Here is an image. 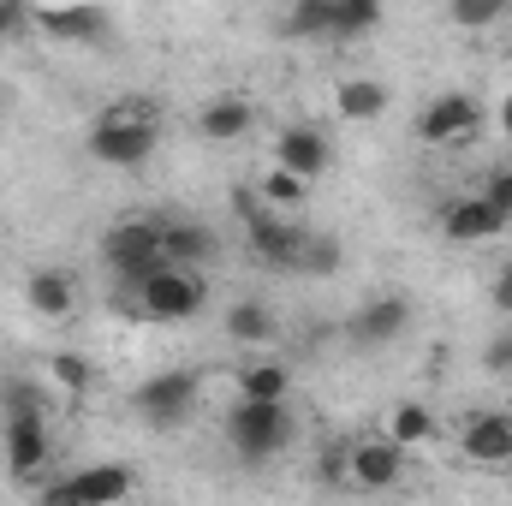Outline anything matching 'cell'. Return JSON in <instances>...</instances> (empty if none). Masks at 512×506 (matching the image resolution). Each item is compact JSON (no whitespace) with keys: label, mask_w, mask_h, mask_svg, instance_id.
<instances>
[{"label":"cell","mask_w":512,"mask_h":506,"mask_svg":"<svg viewBox=\"0 0 512 506\" xmlns=\"http://www.w3.org/2000/svg\"><path fill=\"white\" fill-rule=\"evenodd\" d=\"M161 256H167V268H197L215 256V239L191 221H161Z\"/></svg>","instance_id":"ac0fdd59"},{"label":"cell","mask_w":512,"mask_h":506,"mask_svg":"<svg viewBox=\"0 0 512 506\" xmlns=\"http://www.w3.org/2000/svg\"><path fill=\"white\" fill-rule=\"evenodd\" d=\"M280 30L286 36H328V0H298Z\"/></svg>","instance_id":"484cf974"},{"label":"cell","mask_w":512,"mask_h":506,"mask_svg":"<svg viewBox=\"0 0 512 506\" xmlns=\"http://www.w3.org/2000/svg\"><path fill=\"white\" fill-rule=\"evenodd\" d=\"M316 477H322V489H346L352 483V441H328L316 459Z\"/></svg>","instance_id":"d4e9b609"},{"label":"cell","mask_w":512,"mask_h":506,"mask_svg":"<svg viewBox=\"0 0 512 506\" xmlns=\"http://www.w3.org/2000/svg\"><path fill=\"white\" fill-rule=\"evenodd\" d=\"M435 429H441V423H435V411H429L423 399H399V405H393V417H387V441H393L399 453H405V447L435 441Z\"/></svg>","instance_id":"d6986e66"},{"label":"cell","mask_w":512,"mask_h":506,"mask_svg":"<svg viewBox=\"0 0 512 506\" xmlns=\"http://www.w3.org/2000/svg\"><path fill=\"white\" fill-rule=\"evenodd\" d=\"M405 477V453L387 441V435H364V441H352V483L364 489V495H382Z\"/></svg>","instance_id":"30bf717a"},{"label":"cell","mask_w":512,"mask_h":506,"mask_svg":"<svg viewBox=\"0 0 512 506\" xmlns=\"http://www.w3.org/2000/svg\"><path fill=\"white\" fill-rule=\"evenodd\" d=\"M501 131L512 137V96H501Z\"/></svg>","instance_id":"d590c367"},{"label":"cell","mask_w":512,"mask_h":506,"mask_svg":"<svg viewBox=\"0 0 512 506\" xmlns=\"http://www.w3.org/2000/svg\"><path fill=\"white\" fill-rule=\"evenodd\" d=\"M155 143H161V126H155L149 102H120V108H108L96 120V131H90V155L102 167H143L155 155Z\"/></svg>","instance_id":"6da1fadb"},{"label":"cell","mask_w":512,"mask_h":506,"mask_svg":"<svg viewBox=\"0 0 512 506\" xmlns=\"http://www.w3.org/2000/svg\"><path fill=\"white\" fill-rule=\"evenodd\" d=\"M227 441H233V453H239L245 465H262V459H274V453L292 441V411H286V405L239 399V405L227 411Z\"/></svg>","instance_id":"3957f363"},{"label":"cell","mask_w":512,"mask_h":506,"mask_svg":"<svg viewBox=\"0 0 512 506\" xmlns=\"http://www.w3.org/2000/svg\"><path fill=\"white\" fill-rule=\"evenodd\" d=\"M72 489L84 506H120L131 495V471L126 465H84V471H72Z\"/></svg>","instance_id":"e0dca14e"},{"label":"cell","mask_w":512,"mask_h":506,"mask_svg":"<svg viewBox=\"0 0 512 506\" xmlns=\"http://www.w3.org/2000/svg\"><path fill=\"white\" fill-rule=\"evenodd\" d=\"M102 256H108V268L120 274L126 292L149 286L167 268V256H161V221H120V227H108Z\"/></svg>","instance_id":"7a4b0ae2"},{"label":"cell","mask_w":512,"mask_h":506,"mask_svg":"<svg viewBox=\"0 0 512 506\" xmlns=\"http://www.w3.org/2000/svg\"><path fill=\"white\" fill-rule=\"evenodd\" d=\"M36 24V6H24V0H0V36H24Z\"/></svg>","instance_id":"4dcf8cb0"},{"label":"cell","mask_w":512,"mask_h":506,"mask_svg":"<svg viewBox=\"0 0 512 506\" xmlns=\"http://www.w3.org/2000/svg\"><path fill=\"white\" fill-rule=\"evenodd\" d=\"M459 447L471 465H512V411H477L459 429Z\"/></svg>","instance_id":"8fae6325"},{"label":"cell","mask_w":512,"mask_h":506,"mask_svg":"<svg viewBox=\"0 0 512 506\" xmlns=\"http://www.w3.org/2000/svg\"><path fill=\"white\" fill-rule=\"evenodd\" d=\"M0 411L6 417H48V399L36 387H24V381H6L0 387Z\"/></svg>","instance_id":"4316f807"},{"label":"cell","mask_w":512,"mask_h":506,"mask_svg":"<svg viewBox=\"0 0 512 506\" xmlns=\"http://www.w3.org/2000/svg\"><path fill=\"white\" fill-rule=\"evenodd\" d=\"M286 393H292L286 364H245V370H239V399H256V405H286Z\"/></svg>","instance_id":"44dd1931"},{"label":"cell","mask_w":512,"mask_h":506,"mask_svg":"<svg viewBox=\"0 0 512 506\" xmlns=\"http://www.w3.org/2000/svg\"><path fill=\"white\" fill-rule=\"evenodd\" d=\"M256 191H262V209H274V215H298V209L310 203V185L292 179L286 167H268V179H262Z\"/></svg>","instance_id":"603a6c76"},{"label":"cell","mask_w":512,"mask_h":506,"mask_svg":"<svg viewBox=\"0 0 512 506\" xmlns=\"http://www.w3.org/2000/svg\"><path fill=\"white\" fill-rule=\"evenodd\" d=\"M48 465V417H6V471L36 477Z\"/></svg>","instance_id":"4fadbf2b"},{"label":"cell","mask_w":512,"mask_h":506,"mask_svg":"<svg viewBox=\"0 0 512 506\" xmlns=\"http://www.w3.org/2000/svg\"><path fill=\"white\" fill-rule=\"evenodd\" d=\"M298 268H304V274H334V268H340V239L310 233V245H304V256H298Z\"/></svg>","instance_id":"f1b7e54d"},{"label":"cell","mask_w":512,"mask_h":506,"mask_svg":"<svg viewBox=\"0 0 512 506\" xmlns=\"http://www.w3.org/2000/svg\"><path fill=\"white\" fill-rule=\"evenodd\" d=\"M334 108H340V120H382L387 114V84L376 78H346L340 90H334Z\"/></svg>","instance_id":"ffe728a7"},{"label":"cell","mask_w":512,"mask_h":506,"mask_svg":"<svg viewBox=\"0 0 512 506\" xmlns=\"http://www.w3.org/2000/svg\"><path fill=\"white\" fill-rule=\"evenodd\" d=\"M382 24L376 0H328V36H364Z\"/></svg>","instance_id":"cb8c5ba5"},{"label":"cell","mask_w":512,"mask_h":506,"mask_svg":"<svg viewBox=\"0 0 512 506\" xmlns=\"http://www.w3.org/2000/svg\"><path fill=\"white\" fill-rule=\"evenodd\" d=\"M405 328H411V304H405L399 292H382V298H370V304H364V310L346 322L352 346H364V352H382V346H393Z\"/></svg>","instance_id":"ba28073f"},{"label":"cell","mask_w":512,"mask_h":506,"mask_svg":"<svg viewBox=\"0 0 512 506\" xmlns=\"http://www.w3.org/2000/svg\"><path fill=\"white\" fill-rule=\"evenodd\" d=\"M441 233L453 239V245H483V239H501L507 233V215L477 191V197H453L447 209H441Z\"/></svg>","instance_id":"9c48e42d"},{"label":"cell","mask_w":512,"mask_h":506,"mask_svg":"<svg viewBox=\"0 0 512 506\" xmlns=\"http://www.w3.org/2000/svg\"><path fill=\"white\" fill-rule=\"evenodd\" d=\"M483 131V108H477V96H465V90H447V96H435L423 114H417V137L429 143V149H459V143H471Z\"/></svg>","instance_id":"8992f818"},{"label":"cell","mask_w":512,"mask_h":506,"mask_svg":"<svg viewBox=\"0 0 512 506\" xmlns=\"http://www.w3.org/2000/svg\"><path fill=\"white\" fill-rule=\"evenodd\" d=\"M48 376L60 381V387H66V393H84V387H90V364H84V358H78V352H60V358H54V364H48Z\"/></svg>","instance_id":"f546056e"},{"label":"cell","mask_w":512,"mask_h":506,"mask_svg":"<svg viewBox=\"0 0 512 506\" xmlns=\"http://www.w3.org/2000/svg\"><path fill=\"white\" fill-rule=\"evenodd\" d=\"M274 167H286L292 179L316 185V179L328 173V137H322L316 126H286L280 143H274Z\"/></svg>","instance_id":"7c38bea8"},{"label":"cell","mask_w":512,"mask_h":506,"mask_svg":"<svg viewBox=\"0 0 512 506\" xmlns=\"http://www.w3.org/2000/svg\"><path fill=\"white\" fill-rule=\"evenodd\" d=\"M36 30H48L54 42H96V36H108V12L102 6H66V12L42 6L36 12Z\"/></svg>","instance_id":"5bb4252c"},{"label":"cell","mask_w":512,"mask_h":506,"mask_svg":"<svg viewBox=\"0 0 512 506\" xmlns=\"http://www.w3.org/2000/svg\"><path fill=\"white\" fill-rule=\"evenodd\" d=\"M483 364H489L495 376H501V370H512V334H501V340H495V346L483 352Z\"/></svg>","instance_id":"836d02e7"},{"label":"cell","mask_w":512,"mask_h":506,"mask_svg":"<svg viewBox=\"0 0 512 506\" xmlns=\"http://www.w3.org/2000/svg\"><path fill=\"white\" fill-rule=\"evenodd\" d=\"M239 215H245V227H251V251L262 256V262L298 268V256H304V245H310V227H304V221L262 209V197L251 203V191H239Z\"/></svg>","instance_id":"277c9868"},{"label":"cell","mask_w":512,"mask_h":506,"mask_svg":"<svg viewBox=\"0 0 512 506\" xmlns=\"http://www.w3.org/2000/svg\"><path fill=\"white\" fill-rule=\"evenodd\" d=\"M227 340H239V346H262V340H274V316H268V304H256V298H239L233 310H227Z\"/></svg>","instance_id":"7402d4cb"},{"label":"cell","mask_w":512,"mask_h":506,"mask_svg":"<svg viewBox=\"0 0 512 506\" xmlns=\"http://www.w3.org/2000/svg\"><path fill=\"white\" fill-rule=\"evenodd\" d=\"M36 506H84V501H78L72 477H60V483H48V489H42V501H36Z\"/></svg>","instance_id":"d6a6232c"},{"label":"cell","mask_w":512,"mask_h":506,"mask_svg":"<svg viewBox=\"0 0 512 506\" xmlns=\"http://www.w3.org/2000/svg\"><path fill=\"white\" fill-rule=\"evenodd\" d=\"M131 298H137V316H149V322H191V316L203 310L209 286H203L197 268H161V274H155L149 286H137Z\"/></svg>","instance_id":"5b68a950"},{"label":"cell","mask_w":512,"mask_h":506,"mask_svg":"<svg viewBox=\"0 0 512 506\" xmlns=\"http://www.w3.org/2000/svg\"><path fill=\"white\" fill-rule=\"evenodd\" d=\"M131 405H137L155 429H179V423L191 417V405H197V376H191V370H161V376H149L131 393Z\"/></svg>","instance_id":"52a82bcc"},{"label":"cell","mask_w":512,"mask_h":506,"mask_svg":"<svg viewBox=\"0 0 512 506\" xmlns=\"http://www.w3.org/2000/svg\"><path fill=\"white\" fill-rule=\"evenodd\" d=\"M447 12H453V24H465V30H483V24H501L507 0H453Z\"/></svg>","instance_id":"83f0119b"},{"label":"cell","mask_w":512,"mask_h":506,"mask_svg":"<svg viewBox=\"0 0 512 506\" xmlns=\"http://www.w3.org/2000/svg\"><path fill=\"white\" fill-rule=\"evenodd\" d=\"M489 298H495V310H507L512 316V262L495 274V286H489Z\"/></svg>","instance_id":"e575fe53"},{"label":"cell","mask_w":512,"mask_h":506,"mask_svg":"<svg viewBox=\"0 0 512 506\" xmlns=\"http://www.w3.org/2000/svg\"><path fill=\"white\" fill-rule=\"evenodd\" d=\"M483 197H489V203H495V209H501V215L512 221V167H495V173H489Z\"/></svg>","instance_id":"1f68e13d"},{"label":"cell","mask_w":512,"mask_h":506,"mask_svg":"<svg viewBox=\"0 0 512 506\" xmlns=\"http://www.w3.org/2000/svg\"><path fill=\"white\" fill-rule=\"evenodd\" d=\"M251 126H256V108L245 96H209V108L197 114V131H203L209 143H239Z\"/></svg>","instance_id":"9a60e30c"},{"label":"cell","mask_w":512,"mask_h":506,"mask_svg":"<svg viewBox=\"0 0 512 506\" xmlns=\"http://www.w3.org/2000/svg\"><path fill=\"white\" fill-rule=\"evenodd\" d=\"M24 298H30V310L48 316V322H66L72 304H78V292H72V280H66L60 268H36V274L24 280Z\"/></svg>","instance_id":"2e32d148"}]
</instances>
